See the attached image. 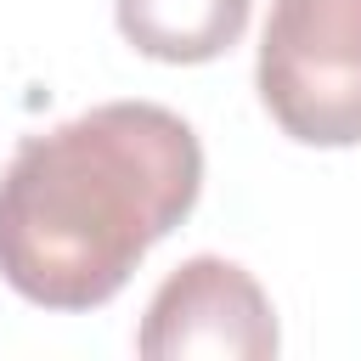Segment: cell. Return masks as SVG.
Returning <instances> with one entry per match:
<instances>
[{"instance_id":"6da1fadb","label":"cell","mask_w":361,"mask_h":361,"mask_svg":"<svg viewBox=\"0 0 361 361\" xmlns=\"http://www.w3.org/2000/svg\"><path fill=\"white\" fill-rule=\"evenodd\" d=\"M203 192L192 124L158 102H102L28 135L0 175V276L45 310H96Z\"/></svg>"},{"instance_id":"7a4b0ae2","label":"cell","mask_w":361,"mask_h":361,"mask_svg":"<svg viewBox=\"0 0 361 361\" xmlns=\"http://www.w3.org/2000/svg\"><path fill=\"white\" fill-rule=\"evenodd\" d=\"M254 85L282 135L305 147L361 141V0H271Z\"/></svg>"},{"instance_id":"3957f363","label":"cell","mask_w":361,"mask_h":361,"mask_svg":"<svg viewBox=\"0 0 361 361\" xmlns=\"http://www.w3.org/2000/svg\"><path fill=\"white\" fill-rule=\"evenodd\" d=\"M135 350L147 361H265L276 355V316L265 288L237 259L197 254L152 293Z\"/></svg>"},{"instance_id":"277c9868","label":"cell","mask_w":361,"mask_h":361,"mask_svg":"<svg viewBox=\"0 0 361 361\" xmlns=\"http://www.w3.org/2000/svg\"><path fill=\"white\" fill-rule=\"evenodd\" d=\"M254 0H113L118 34L152 62H214L248 28Z\"/></svg>"}]
</instances>
